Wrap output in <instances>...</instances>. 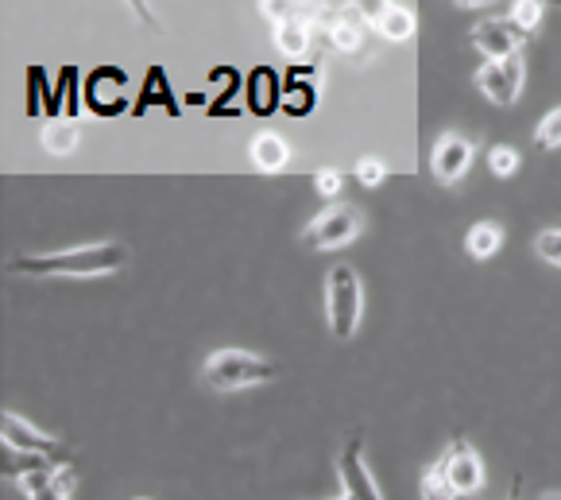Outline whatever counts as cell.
Returning <instances> with one entry per match:
<instances>
[{
  "label": "cell",
  "mask_w": 561,
  "mask_h": 500,
  "mask_svg": "<svg viewBox=\"0 0 561 500\" xmlns=\"http://www.w3.org/2000/svg\"><path fill=\"white\" fill-rule=\"evenodd\" d=\"M314 101H318V86H306V82H290L287 78V90H283V109L287 113H310L314 109Z\"/></svg>",
  "instance_id": "cell-23"
},
{
  "label": "cell",
  "mask_w": 561,
  "mask_h": 500,
  "mask_svg": "<svg viewBox=\"0 0 561 500\" xmlns=\"http://www.w3.org/2000/svg\"><path fill=\"white\" fill-rule=\"evenodd\" d=\"M337 500H348V497H337Z\"/></svg>",
  "instance_id": "cell-31"
},
{
  "label": "cell",
  "mask_w": 561,
  "mask_h": 500,
  "mask_svg": "<svg viewBox=\"0 0 561 500\" xmlns=\"http://www.w3.org/2000/svg\"><path fill=\"white\" fill-rule=\"evenodd\" d=\"M507 500H515V497H507Z\"/></svg>",
  "instance_id": "cell-32"
},
{
  "label": "cell",
  "mask_w": 561,
  "mask_h": 500,
  "mask_svg": "<svg viewBox=\"0 0 561 500\" xmlns=\"http://www.w3.org/2000/svg\"><path fill=\"white\" fill-rule=\"evenodd\" d=\"M337 477H341V489H345L348 500H383L380 485H376L368 462H364L360 434H353V439L345 442V451L337 454Z\"/></svg>",
  "instance_id": "cell-11"
},
{
  "label": "cell",
  "mask_w": 561,
  "mask_h": 500,
  "mask_svg": "<svg viewBox=\"0 0 561 500\" xmlns=\"http://www.w3.org/2000/svg\"><path fill=\"white\" fill-rule=\"evenodd\" d=\"M360 12L371 24V32L391 43L411 39L414 27H419V16H414V9H407V4H360Z\"/></svg>",
  "instance_id": "cell-14"
},
{
  "label": "cell",
  "mask_w": 561,
  "mask_h": 500,
  "mask_svg": "<svg viewBox=\"0 0 561 500\" xmlns=\"http://www.w3.org/2000/svg\"><path fill=\"white\" fill-rule=\"evenodd\" d=\"M163 105L171 117H179V101H174L171 93V82H167L163 67H151L148 75H144V86H140V98H136L133 113H148V109Z\"/></svg>",
  "instance_id": "cell-18"
},
{
  "label": "cell",
  "mask_w": 561,
  "mask_h": 500,
  "mask_svg": "<svg viewBox=\"0 0 561 500\" xmlns=\"http://www.w3.org/2000/svg\"><path fill=\"white\" fill-rule=\"evenodd\" d=\"M383 179H388V167H383L376 156H364L360 163H356V183L360 186H380Z\"/></svg>",
  "instance_id": "cell-28"
},
{
  "label": "cell",
  "mask_w": 561,
  "mask_h": 500,
  "mask_svg": "<svg viewBox=\"0 0 561 500\" xmlns=\"http://www.w3.org/2000/svg\"><path fill=\"white\" fill-rule=\"evenodd\" d=\"M364 229V214L348 202H337V206L322 209V214L302 229V245L314 252H333L345 249L348 241H356Z\"/></svg>",
  "instance_id": "cell-6"
},
{
  "label": "cell",
  "mask_w": 561,
  "mask_h": 500,
  "mask_svg": "<svg viewBox=\"0 0 561 500\" xmlns=\"http://www.w3.org/2000/svg\"><path fill=\"white\" fill-rule=\"evenodd\" d=\"M523 82H527V63H523V55L504 59V63H484V67L477 70V90L484 93L492 105H515L523 93Z\"/></svg>",
  "instance_id": "cell-8"
},
{
  "label": "cell",
  "mask_w": 561,
  "mask_h": 500,
  "mask_svg": "<svg viewBox=\"0 0 561 500\" xmlns=\"http://www.w3.org/2000/svg\"><path fill=\"white\" fill-rule=\"evenodd\" d=\"M341 183H345V175H341V171H333V167H325V171H314V191L322 194V198H337Z\"/></svg>",
  "instance_id": "cell-29"
},
{
  "label": "cell",
  "mask_w": 561,
  "mask_h": 500,
  "mask_svg": "<svg viewBox=\"0 0 561 500\" xmlns=\"http://www.w3.org/2000/svg\"><path fill=\"white\" fill-rule=\"evenodd\" d=\"M523 43H527V35H523L507 16H488L472 27V47H477L488 63L515 59V55H523Z\"/></svg>",
  "instance_id": "cell-10"
},
{
  "label": "cell",
  "mask_w": 561,
  "mask_h": 500,
  "mask_svg": "<svg viewBox=\"0 0 561 500\" xmlns=\"http://www.w3.org/2000/svg\"><path fill=\"white\" fill-rule=\"evenodd\" d=\"M248 156H252V167H256V171L279 175L283 167L290 163V144L283 140L279 133H260L256 140L248 144Z\"/></svg>",
  "instance_id": "cell-17"
},
{
  "label": "cell",
  "mask_w": 561,
  "mask_h": 500,
  "mask_svg": "<svg viewBox=\"0 0 561 500\" xmlns=\"http://www.w3.org/2000/svg\"><path fill=\"white\" fill-rule=\"evenodd\" d=\"M364 315V287L353 264H337L325 275V318H330V333L337 342H348L360 330Z\"/></svg>",
  "instance_id": "cell-4"
},
{
  "label": "cell",
  "mask_w": 561,
  "mask_h": 500,
  "mask_svg": "<svg viewBox=\"0 0 561 500\" xmlns=\"http://www.w3.org/2000/svg\"><path fill=\"white\" fill-rule=\"evenodd\" d=\"M535 144L542 151H553V148H561V105L558 109H550L542 117V125L535 128Z\"/></svg>",
  "instance_id": "cell-26"
},
{
  "label": "cell",
  "mask_w": 561,
  "mask_h": 500,
  "mask_svg": "<svg viewBox=\"0 0 561 500\" xmlns=\"http://www.w3.org/2000/svg\"><path fill=\"white\" fill-rule=\"evenodd\" d=\"M140 500H144V497H140Z\"/></svg>",
  "instance_id": "cell-33"
},
{
  "label": "cell",
  "mask_w": 561,
  "mask_h": 500,
  "mask_svg": "<svg viewBox=\"0 0 561 500\" xmlns=\"http://www.w3.org/2000/svg\"><path fill=\"white\" fill-rule=\"evenodd\" d=\"M535 252L546 260V264L561 268V229H542V234L535 237Z\"/></svg>",
  "instance_id": "cell-27"
},
{
  "label": "cell",
  "mask_w": 561,
  "mask_h": 500,
  "mask_svg": "<svg viewBox=\"0 0 561 500\" xmlns=\"http://www.w3.org/2000/svg\"><path fill=\"white\" fill-rule=\"evenodd\" d=\"M542 12L546 9L538 4V0H515V4H512V16H507V20H512V24L519 27L523 35H530L538 24H542Z\"/></svg>",
  "instance_id": "cell-24"
},
{
  "label": "cell",
  "mask_w": 561,
  "mask_h": 500,
  "mask_svg": "<svg viewBox=\"0 0 561 500\" xmlns=\"http://www.w3.org/2000/svg\"><path fill=\"white\" fill-rule=\"evenodd\" d=\"M538 500H561V492H542Z\"/></svg>",
  "instance_id": "cell-30"
},
{
  "label": "cell",
  "mask_w": 561,
  "mask_h": 500,
  "mask_svg": "<svg viewBox=\"0 0 561 500\" xmlns=\"http://www.w3.org/2000/svg\"><path fill=\"white\" fill-rule=\"evenodd\" d=\"M488 167H492V175H500V179L515 175V171H519V151L507 148V144H492V148H488Z\"/></svg>",
  "instance_id": "cell-25"
},
{
  "label": "cell",
  "mask_w": 561,
  "mask_h": 500,
  "mask_svg": "<svg viewBox=\"0 0 561 500\" xmlns=\"http://www.w3.org/2000/svg\"><path fill=\"white\" fill-rule=\"evenodd\" d=\"M500 249H504V229L495 226V221H477V226L465 234V252H469L472 260H492Z\"/></svg>",
  "instance_id": "cell-19"
},
{
  "label": "cell",
  "mask_w": 561,
  "mask_h": 500,
  "mask_svg": "<svg viewBox=\"0 0 561 500\" xmlns=\"http://www.w3.org/2000/svg\"><path fill=\"white\" fill-rule=\"evenodd\" d=\"M248 109L252 113H260V117H267V113H275V109L283 105V86H279V75L267 67H256L252 75H248Z\"/></svg>",
  "instance_id": "cell-16"
},
{
  "label": "cell",
  "mask_w": 561,
  "mask_h": 500,
  "mask_svg": "<svg viewBox=\"0 0 561 500\" xmlns=\"http://www.w3.org/2000/svg\"><path fill=\"white\" fill-rule=\"evenodd\" d=\"M50 101H55V90L47 86V75L39 67L27 70V117H47L50 113Z\"/></svg>",
  "instance_id": "cell-21"
},
{
  "label": "cell",
  "mask_w": 561,
  "mask_h": 500,
  "mask_svg": "<svg viewBox=\"0 0 561 500\" xmlns=\"http://www.w3.org/2000/svg\"><path fill=\"white\" fill-rule=\"evenodd\" d=\"M128 264V249L116 241L82 245V249L67 252H39V257H12V275H32V280H98V275H113Z\"/></svg>",
  "instance_id": "cell-1"
},
{
  "label": "cell",
  "mask_w": 561,
  "mask_h": 500,
  "mask_svg": "<svg viewBox=\"0 0 561 500\" xmlns=\"http://www.w3.org/2000/svg\"><path fill=\"white\" fill-rule=\"evenodd\" d=\"M264 16L275 24V47L295 63H306V55L314 50V24H310V4H275L267 0Z\"/></svg>",
  "instance_id": "cell-5"
},
{
  "label": "cell",
  "mask_w": 561,
  "mask_h": 500,
  "mask_svg": "<svg viewBox=\"0 0 561 500\" xmlns=\"http://www.w3.org/2000/svg\"><path fill=\"white\" fill-rule=\"evenodd\" d=\"M472 156H477V144L465 140L461 133H442L438 144L430 148V171L442 186H454L469 175Z\"/></svg>",
  "instance_id": "cell-9"
},
{
  "label": "cell",
  "mask_w": 561,
  "mask_h": 500,
  "mask_svg": "<svg viewBox=\"0 0 561 500\" xmlns=\"http://www.w3.org/2000/svg\"><path fill=\"white\" fill-rule=\"evenodd\" d=\"M202 376L214 393H240V388H256V384H272L279 376V365L267 357H256L248 350H217L206 357Z\"/></svg>",
  "instance_id": "cell-3"
},
{
  "label": "cell",
  "mask_w": 561,
  "mask_h": 500,
  "mask_svg": "<svg viewBox=\"0 0 561 500\" xmlns=\"http://www.w3.org/2000/svg\"><path fill=\"white\" fill-rule=\"evenodd\" d=\"M422 500H457L454 485H449V474H446V462L442 458L422 474Z\"/></svg>",
  "instance_id": "cell-22"
},
{
  "label": "cell",
  "mask_w": 561,
  "mask_h": 500,
  "mask_svg": "<svg viewBox=\"0 0 561 500\" xmlns=\"http://www.w3.org/2000/svg\"><path fill=\"white\" fill-rule=\"evenodd\" d=\"M442 462H446L449 485H454L457 497H472V492L484 489V462H480V454L472 451L465 439L449 442L446 454H442Z\"/></svg>",
  "instance_id": "cell-13"
},
{
  "label": "cell",
  "mask_w": 561,
  "mask_h": 500,
  "mask_svg": "<svg viewBox=\"0 0 561 500\" xmlns=\"http://www.w3.org/2000/svg\"><path fill=\"white\" fill-rule=\"evenodd\" d=\"M78 86H82V75H78V67H62L47 121H78V113H82V105H85V90H78Z\"/></svg>",
  "instance_id": "cell-15"
},
{
  "label": "cell",
  "mask_w": 561,
  "mask_h": 500,
  "mask_svg": "<svg viewBox=\"0 0 561 500\" xmlns=\"http://www.w3.org/2000/svg\"><path fill=\"white\" fill-rule=\"evenodd\" d=\"M4 477H12L27 492V500H70L75 492V469L67 462L20 454L9 446H4Z\"/></svg>",
  "instance_id": "cell-2"
},
{
  "label": "cell",
  "mask_w": 561,
  "mask_h": 500,
  "mask_svg": "<svg viewBox=\"0 0 561 500\" xmlns=\"http://www.w3.org/2000/svg\"><path fill=\"white\" fill-rule=\"evenodd\" d=\"M128 90H133V82H128L124 70L116 67L93 70V75H85V109H93L98 117H116L128 105H136Z\"/></svg>",
  "instance_id": "cell-7"
},
{
  "label": "cell",
  "mask_w": 561,
  "mask_h": 500,
  "mask_svg": "<svg viewBox=\"0 0 561 500\" xmlns=\"http://www.w3.org/2000/svg\"><path fill=\"white\" fill-rule=\"evenodd\" d=\"M39 144L47 156H70L78 148V121H47Z\"/></svg>",
  "instance_id": "cell-20"
},
{
  "label": "cell",
  "mask_w": 561,
  "mask_h": 500,
  "mask_svg": "<svg viewBox=\"0 0 561 500\" xmlns=\"http://www.w3.org/2000/svg\"><path fill=\"white\" fill-rule=\"evenodd\" d=\"M0 439H4V446H9V451L39 454V458L62 462V442L50 439V434H43V431H35L24 416H12V411H4V419H0Z\"/></svg>",
  "instance_id": "cell-12"
}]
</instances>
